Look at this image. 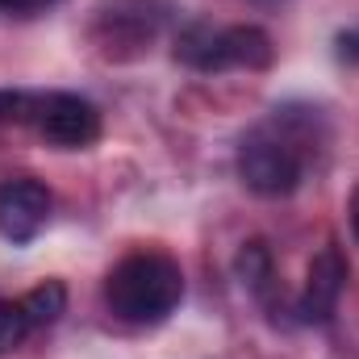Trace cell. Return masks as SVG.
Segmentation results:
<instances>
[{"label":"cell","instance_id":"6da1fadb","mask_svg":"<svg viewBox=\"0 0 359 359\" xmlns=\"http://www.w3.org/2000/svg\"><path fill=\"white\" fill-rule=\"evenodd\" d=\"M318 117L313 109H276L271 121L255 126L238 147V180L255 196H288L309 163V151H318Z\"/></svg>","mask_w":359,"mask_h":359},{"label":"cell","instance_id":"7a4b0ae2","mask_svg":"<svg viewBox=\"0 0 359 359\" xmlns=\"http://www.w3.org/2000/svg\"><path fill=\"white\" fill-rule=\"evenodd\" d=\"M184 297V271L163 251H138L126 255L104 276V305L113 318L130 326H155L163 322Z\"/></svg>","mask_w":359,"mask_h":359},{"label":"cell","instance_id":"3957f363","mask_svg":"<svg viewBox=\"0 0 359 359\" xmlns=\"http://www.w3.org/2000/svg\"><path fill=\"white\" fill-rule=\"evenodd\" d=\"M271 55L276 46L259 25H188L176 42V59L192 72H226V67L264 72Z\"/></svg>","mask_w":359,"mask_h":359},{"label":"cell","instance_id":"277c9868","mask_svg":"<svg viewBox=\"0 0 359 359\" xmlns=\"http://www.w3.org/2000/svg\"><path fill=\"white\" fill-rule=\"evenodd\" d=\"M38 134L55 147H67V151H80L100 138V113L88 96H76V92H46L42 104H38V117H34Z\"/></svg>","mask_w":359,"mask_h":359},{"label":"cell","instance_id":"5b68a950","mask_svg":"<svg viewBox=\"0 0 359 359\" xmlns=\"http://www.w3.org/2000/svg\"><path fill=\"white\" fill-rule=\"evenodd\" d=\"M50 217V192L46 184L21 176L0 184V238H8L13 247H25L42 234Z\"/></svg>","mask_w":359,"mask_h":359},{"label":"cell","instance_id":"8992f818","mask_svg":"<svg viewBox=\"0 0 359 359\" xmlns=\"http://www.w3.org/2000/svg\"><path fill=\"white\" fill-rule=\"evenodd\" d=\"M343 288H347V259H343V251L330 243V247H322V251L313 255V264H309L305 292H301V301H297V318L309 322V326L330 322V318H334V305H339V297H343Z\"/></svg>","mask_w":359,"mask_h":359},{"label":"cell","instance_id":"52a82bcc","mask_svg":"<svg viewBox=\"0 0 359 359\" xmlns=\"http://www.w3.org/2000/svg\"><path fill=\"white\" fill-rule=\"evenodd\" d=\"M21 305H25L29 326H50V322H59L63 309H67V288H63V280H42L38 288H29V292L21 297Z\"/></svg>","mask_w":359,"mask_h":359},{"label":"cell","instance_id":"ba28073f","mask_svg":"<svg viewBox=\"0 0 359 359\" xmlns=\"http://www.w3.org/2000/svg\"><path fill=\"white\" fill-rule=\"evenodd\" d=\"M238 276H243V284L255 292V297H268L271 280H276V268H271V251L268 243H247L243 251H238Z\"/></svg>","mask_w":359,"mask_h":359},{"label":"cell","instance_id":"9c48e42d","mask_svg":"<svg viewBox=\"0 0 359 359\" xmlns=\"http://www.w3.org/2000/svg\"><path fill=\"white\" fill-rule=\"evenodd\" d=\"M29 318H25V305L21 301H0V355L17 351L29 334Z\"/></svg>","mask_w":359,"mask_h":359},{"label":"cell","instance_id":"30bf717a","mask_svg":"<svg viewBox=\"0 0 359 359\" xmlns=\"http://www.w3.org/2000/svg\"><path fill=\"white\" fill-rule=\"evenodd\" d=\"M38 104H42V96H34V92L0 88V126H25V121H34Z\"/></svg>","mask_w":359,"mask_h":359},{"label":"cell","instance_id":"8fae6325","mask_svg":"<svg viewBox=\"0 0 359 359\" xmlns=\"http://www.w3.org/2000/svg\"><path fill=\"white\" fill-rule=\"evenodd\" d=\"M339 59L343 63H359V29L339 34Z\"/></svg>","mask_w":359,"mask_h":359},{"label":"cell","instance_id":"7c38bea8","mask_svg":"<svg viewBox=\"0 0 359 359\" xmlns=\"http://www.w3.org/2000/svg\"><path fill=\"white\" fill-rule=\"evenodd\" d=\"M55 0H0V13H38Z\"/></svg>","mask_w":359,"mask_h":359},{"label":"cell","instance_id":"4fadbf2b","mask_svg":"<svg viewBox=\"0 0 359 359\" xmlns=\"http://www.w3.org/2000/svg\"><path fill=\"white\" fill-rule=\"evenodd\" d=\"M351 230H355V238H359V184H355V192H351Z\"/></svg>","mask_w":359,"mask_h":359}]
</instances>
